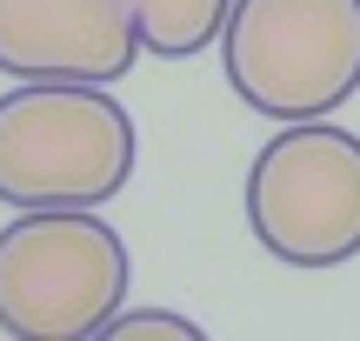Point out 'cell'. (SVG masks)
<instances>
[{
	"label": "cell",
	"mask_w": 360,
	"mask_h": 341,
	"mask_svg": "<svg viewBox=\"0 0 360 341\" xmlns=\"http://www.w3.org/2000/svg\"><path fill=\"white\" fill-rule=\"evenodd\" d=\"M134 120L94 80L0 94V208H107L134 174Z\"/></svg>",
	"instance_id": "cell-1"
},
{
	"label": "cell",
	"mask_w": 360,
	"mask_h": 341,
	"mask_svg": "<svg viewBox=\"0 0 360 341\" xmlns=\"http://www.w3.org/2000/svg\"><path fill=\"white\" fill-rule=\"evenodd\" d=\"M127 302V241L94 208H20L0 228V335L94 341Z\"/></svg>",
	"instance_id": "cell-2"
},
{
	"label": "cell",
	"mask_w": 360,
	"mask_h": 341,
	"mask_svg": "<svg viewBox=\"0 0 360 341\" xmlns=\"http://www.w3.org/2000/svg\"><path fill=\"white\" fill-rule=\"evenodd\" d=\"M227 87L267 120H321L360 94V0H233Z\"/></svg>",
	"instance_id": "cell-3"
},
{
	"label": "cell",
	"mask_w": 360,
	"mask_h": 341,
	"mask_svg": "<svg viewBox=\"0 0 360 341\" xmlns=\"http://www.w3.org/2000/svg\"><path fill=\"white\" fill-rule=\"evenodd\" d=\"M247 228L287 268H340L360 254V134L287 120L247 168Z\"/></svg>",
	"instance_id": "cell-4"
},
{
	"label": "cell",
	"mask_w": 360,
	"mask_h": 341,
	"mask_svg": "<svg viewBox=\"0 0 360 341\" xmlns=\"http://www.w3.org/2000/svg\"><path fill=\"white\" fill-rule=\"evenodd\" d=\"M141 61L127 0H0V74L114 87Z\"/></svg>",
	"instance_id": "cell-5"
},
{
	"label": "cell",
	"mask_w": 360,
	"mask_h": 341,
	"mask_svg": "<svg viewBox=\"0 0 360 341\" xmlns=\"http://www.w3.org/2000/svg\"><path fill=\"white\" fill-rule=\"evenodd\" d=\"M127 7H134V27H141V54L187 61V54L220 40V20H227L233 0H127Z\"/></svg>",
	"instance_id": "cell-6"
},
{
	"label": "cell",
	"mask_w": 360,
	"mask_h": 341,
	"mask_svg": "<svg viewBox=\"0 0 360 341\" xmlns=\"http://www.w3.org/2000/svg\"><path fill=\"white\" fill-rule=\"evenodd\" d=\"M101 341H200V328L174 308H141V315H114Z\"/></svg>",
	"instance_id": "cell-7"
}]
</instances>
